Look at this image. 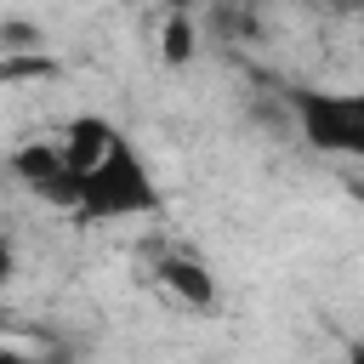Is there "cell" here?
<instances>
[{
	"label": "cell",
	"instance_id": "4",
	"mask_svg": "<svg viewBox=\"0 0 364 364\" xmlns=\"http://www.w3.org/2000/svg\"><path fill=\"white\" fill-rule=\"evenodd\" d=\"M154 273H159V284H165L171 296H182L188 307H210V301H216V279H210L205 262L188 256V250H165V256L154 262Z\"/></svg>",
	"mask_w": 364,
	"mask_h": 364
},
{
	"label": "cell",
	"instance_id": "1",
	"mask_svg": "<svg viewBox=\"0 0 364 364\" xmlns=\"http://www.w3.org/2000/svg\"><path fill=\"white\" fill-rule=\"evenodd\" d=\"M165 205L148 159L119 136L85 176H80V199H74V222H125V216H154Z\"/></svg>",
	"mask_w": 364,
	"mask_h": 364
},
{
	"label": "cell",
	"instance_id": "6",
	"mask_svg": "<svg viewBox=\"0 0 364 364\" xmlns=\"http://www.w3.org/2000/svg\"><path fill=\"white\" fill-rule=\"evenodd\" d=\"M188 57H193V28L182 17H171L165 23V63H188Z\"/></svg>",
	"mask_w": 364,
	"mask_h": 364
},
{
	"label": "cell",
	"instance_id": "3",
	"mask_svg": "<svg viewBox=\"0 0 364 364\" xmlns=\"http://www.w3.org/2000/svg\"><path fill=\"white\" fill-rule=\"evenodd\" d=\"M6 165H11V176H17L34 199H46V205H57V210H74V199H80V171L68 165L63 142H57V148H51V142H23Z\"/></svg>",
	"mask_w": 364,
	"mask_h": 364
},
{
	"label": "cell",
	"instance_id": "5",
	"mask_svg": "<svg viewBox=\"0 0 364 364\" xmlns=\"http://www.w3.org/2000/svg\"><path fill=\"white\" fill-rule=\"evenodd\" d=\"M119 142V131L102 119V114H80V119H68V136H63V154H68V165L85 176L108 148Z\"/></svg>",
	"mask_w": 364,
	"mask_h": 364
},
{
	"label": "cell",
	"instance_id": "2",
	"mask_svg": "<svg viewBox=\"0 0 364 364\" xmlns=\"http://www.w3.org/2000/svg\"><path fill=\"white\" fill-rule=\"evenodd\" d=\"M290 114L307 148L336 159H364V85L347 91H290Z\"/></svg>",
	"mask_w": 364,
	"mask_h": 364
},
{
	"label": "cell",
	"instance_id": "7",
	"mask_svg": "<svg viewBox=\"0 0 364 364\" xmlns=\"http://www.w3.org/2000/svg\"><path fill=\"white\" fill-rule=\"evenodd\" d=\"M11 267H17V256H11V245L0 239V290H6V279H11Z\"/></svg>",
	"mask_w": 364,
	"mask_h": 364
}]
</instances>
